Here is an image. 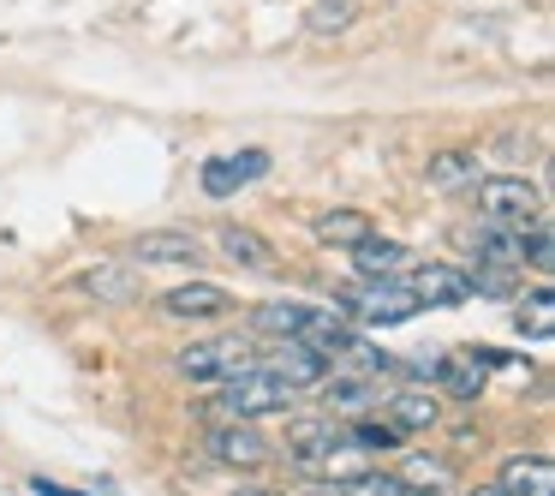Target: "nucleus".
Here are the masks:
<instances>
[{
  "instance_id": "nucleus-1",
  "label": "nucleus",
  "mask_w": 555,
  "mask_h": 496,
  "mask_svg": "<svg viewBox=\"0 0 555 496\" xmlns=\"http://www.w3.org/2000/svg\"><path fill=\"white\" fill-rule=\"evenodd\" d=\"M251 329H263V335H275V341H305V347L323 353V359H335V353L359 335V329H352L340 311H328V305H305V300H269V305H257Z\"/></svg>"
},
{
  "instance_id": "nucleus-2",
  "label": "nucleus",
  "mask_w": 555,
  "mask_h": 496,
  "mask_svg": "<svg viewBox=\"0 0 555 496\" xmlns=\"http://www.w3.org/2000/svg\"><path fill=\"white\" fill-rule=\"evenodd\" d=\"M216 412L221 419H281V412H293V389L281 383V377H269L263 365H251V371L228 377V383L216 389Z\"/></svg>"
},
{
  "instance_id": "nucleus-3",
  "label": "nucleus",
  "mask_w": 555,
  "mask_h": 496,
  "mask_svg": "<svg viewBox=\"0 0 555 496\" xmlns=\"http://www.w3.org/2000/svg\"><path fill=\"white\" fill-rule=\"evenodd\" d=\"M335 311L347 317V323H364V329H395V323H406V317H418L424 305L412 300L406 281H352V288H340Z\"/></svg>"
},
{
  "instance_id": "nucleus-4",
  "label": "nucleus",
  "mask_w": 555,
  "mask_h": 496,
  "mask_svg": "<svg viewBox=\"0 0 555 496\" xmlns=\"http://www.w3.org/2000/svg\"><path fill=\"white\" fill-rule=\"evenodd\" d=\"M472 198H478L483 228H526V221L543 216V198L526 174H478V180H472Z\"/></svg>"
},
{
  "instance_id": "nucleus-5",
  "label": "nucleus",
  "mask_w": 555,
  "mask_h": 496,
  "mask_svg": "<svg viewBox=\"0 0 555 496\" xmlns=\"http://www.w3.org/2000/svg\"><path fill=\"white\" fill-rule=\"evenodd\" d=\"M251 365H257V347H251V341H240V335H209V341H192V347L173 359V371H180L185 383H197V389H221L228 377L251 371Z\"/></svg>"
},
{
  "instance_id": "nucleus-6",
  "label": "nucleus",
  "mask_w": 555,
  "mask_h": 496,
  "mask_svg": "<svg viewBox=\"0 0 555 496\" xmlns=\"http://www.w3.org/2000/svg\"><path fill=\"white\" fill-rule=\"evenodd\" d=\"M204 443H209V455H216L221 467H233V472H263L269 460H275V448H269L251 424H240V419H221Z\"/></svg>"
},
{
  "instance_id": "nucleus-7",
  "label": "nucleus",
  "mask_w": 555,
  "mask_h": 496,
  "mask_svg": "<svg viewBox=\"0 0 555 496\" xmlns=\"http://www.w3.org/2000/svg\"><path fill=\"white\" fill-rule=\"evenodd\" d=\"M269 174V156L263 150H233V156H209L204 174H197V186H204V198H240L251 180H263Z\"/></svg>"
},
{
  "instance_id": "nucleus-8",
  "label": "nucleus",
  "mask_w": 555,
  "mask_h": 496,
  "mask_svg": "<svg viewBox=\"0 0 555 496\" xmlns=\"http://www.w3.org/2000/svg\"><path fill=\"white\" fill-rule=\"evenodd\" d=\"M317 389H323V412H328V419H364L371 407H383V377L328 371Z\"/></svg>"
},
{
  "instance_id": "nucleus-9",
  "label": "nucleus",
  "mask_w": 555,
  "mask_h": 496,
  "mask_svg": "<svg viewBox=\"0 0 555 496\" xmlns=\"http://www.w3.org/2000/svg\"><path fill=\"white\" fill-rule=\"evenodd\" d=\"M233 293L221 288V281H180V288L162 293V311L180 317V323H204V317H228L233 311Z\"/></svg>"
},
{
  "instance_id": "nucleus-10",
  "label": "nucleus",
  "mask_w": 555,
  "mask_h": 496,
  "mask_svg": "<svg viewBox=\"0 0 555 496\" xmlns=\"http://www.w3.org/2000/svg\"><path fill=\"white\" fill-rule=\"evenodd\" d=\"M257 365H263L269 377H281L287 389H317L328 377V359H323V353H311L305 341H275L269 353H257Z\"/></svg>"
},
{
  "instance_id": "nucleus-11",
  "label": "nucleus",
  "mask_w": 555,
  "mask_h": 496,
  "mask_svg": "<svg viewBox=\"0 0 555 496\" xmlns=\"http://www.w3.org/2000/svg\"><path fill=\"white\" fill-rule=\"evenodd\" d=\"M400 281L412 288L418 305H466L472 300V276L454 269V264H418V269H406Z\"/></svg>"
},
{
  "instance_id": "nucleus-12",
  "label": "nucleus",
  "mask_w": 555,
  "mask_h": 496,
  "mask_svg": "<svg viewBox=\"0 0 555 496\" xmlns=\"http://www.w3.org/2000/svg\"><path fill=\"white\" fill-rule=\"evenodd\" d=\"M132 257L138 264H173V269H197L204 264V245H197V233L185 228H150L132 240Z\"/></svg>"
},
{
  "instance_id": "nucleus-13",
  "label": "nucleus",
  "mask_w": 555,
  "mask_h": 496,
  "mask_svg": "<svg viewBox=\"0 0 555 496\" xmlns=\"http://www.w3.org/2000/svg\"><path fill=\"white\" fill-rule=\"evenodd\" d=\"M352 269H359V281H400L412 269V252L400 240H388V233H371V240L352 245Z\"/></svg>"
},
{
  "instance_id": "nucleus-14",
  "label": "nucleus",
  "mask_w": 555,
  "mask_h": 496,
  "mask_svg": "<svg viewBox=\"0 0 555 496\" xmlns=\"http://www.w3.org/2000/svg\"><path fill=\"white\" fill-rule=\"evenodd\" d=\"M483 371H490V365H483V353L472 347V353H442V359L430 365V377H436V389H442V395H454V400H478L483 389Z\"/></svg>"
},
{
  "instance_id": "nucleus-15",
  "label": "nucleus",
  "mask_w": 555,
  "mask_h": 496,
  "mask_svg": "<svg viewBox=\"0 0 555 496\" xmlns=\"http://www.w3.org/2000/svg\"><path fill=\"white\" fill-rule=\"evenodd\" d=\"M383 419L400 424L406 436H424V431H436V424H442V400H436L430 389H395V395H388V407H383Z\"/></svg>"
},
{
  "instance_id": "nucleus-16",
  "label": "nucleus",
  "mask_w": 555,
  "mask_h": 496,
  "mask_svg": "<svg viewBox=\"0 0 555 496\" xmlns=\"http://www.w3.org/2000/svg\"><path fill=\"white\" fill-rule=\"evenodd\" d=\"M216 240H221V257H228V264H240V269H257V276L281 269V252H275V245H269L257 228H240V221H228Z\"/></svg>"
},
{
  "instance_id": "nucleus-17",
  "label": "nucleus",
  "mask_w": 555,
  "mask_h": 496,
  "mask_svg": "<svg viewBox=\"0 0 555 496\" xmlns=\"http://www.w3.org/2000/svg\"><path fill=\"white\" fill-rule=\"evenodd\" d=\"M495 484L507 496H555V467H550V455H507Z\"/></svg>"
},
{
  "instance_id": "nucleus-18",
  "label": "nucleus",
  "mask_w": 555,
  "mask_h": 496,
  "mask_svg": "<svg viewBox=\"0 0 555 496\" xmlns=\"http://www.w3.org/2000/svg\"><path fill=\"white\" fill-rule=\"evenodd\" d=\"M340 436H347V424L328 419V412H323V419H293V424H287V455H293V467L317 460L323 448H335Z\"/></svg>"
},
{
  "instance_id": "nucleus-19",
  "label": "nucleus",
  "mask_w": 555,
  "mask_h": 496,
  "mask_svg": "<svg viewBox=\"0 0 555 496\" xmlns=\"http://www.w3.org/2000/svg\"><path fill=\"white\" fill-rule=\"evenodd\" d=\"M424 174H430V186H436V192H466V186L472 180H478V150H466V144H454V150H436V156H430V168H424Z\"/></svg>"
},
{
  "instance_id": "nucleus-20",
  "label": "nucleus",
  "mask_w": 555,
  "mask_h": 496,
  "mask_svg": "<svg viewBox=\"0 0 555 496\" xmlns=\"http://www.w3.org/2000/svg\"><path fill=\"white\" fill-rule=\"evenodd\" d=\"M364 467H371V455H364V448H352L347 436H340L335 448H323V455H317V460H305L299 472H311L317 484H347V479H359Z\"/></svg>"
},
{
  "instance_id": "nucleus-21",
  "label": "nucleus",
  "mask_w": 555,
  "mask_h": 496,
  "mask_svg": "<svg viewBox=\"0 0 555 496\" xmlns=\"http://www.w3.org/2000/svg\"><path fill=\"white\" fill-rule=\"evenodd\" d=\"M371 216L364 209H323L317 216V245H340V252H352L359 240H371Z\"/></svg>"
},
{
  "instance_id": "nucleus-22",
  "label": "nucleus",
  "mask_w": 555,
  "mask_h": 496,
  "mask_svg": "<svg viewBox=\"0 0 555 496\" xmlns=\"http://www.w3.org/2000/svg\"><path fill=\"white\" fill-rule=\"evenodd\" d=\"M395 479L406 484V491H418V496H442L448 484H454V467H448V460H436V455H406Z\"/></svg>"
},
{
  "instance_id": "nucleus-23",
  "label": "nucleus",
  "mask_w": 555,
  "mask_h": 496,
  "mask_svg": "<svg viewBox=\"0 0 555 496\" xmlns=\"http://www.w3.org/2000/svg\"><path fill=\"white\" fill-rule=\"evenodd\" d=\"M514 329L531 341H550L555 335V288H531L526 300L514 305Z\"/></svg>"
},
{
  "instance_id": "nucleus-24",
  "label": "nucleus",
  "mask_w": 555,
  "mask_h": 496,
  "mask_svg": "<svg viewBox=\"0 0 555 496\" xmlns=\"http://www.w3.org/2000/svg\"><path fill=\"white\" fill-rule=\"evenodd\" d=\"M347 443H352V448H364V455H400V448H406V431H400V424H388V419H371V412H364V419H352V424H347Z\"/></svg>"
},
{
  "instance_id": "nucleus-25",
  "label": "nucleus",
  "mask_w": 555,
  "mask_h": 496,
  "mask_svg": "<svg viewBox=\"0 0 555 496\" xmlns=\"http://www.w3.org/2000/svg\"><path fill=\"white\" fill-rule=\"evenodd\" d=\"M78 293H90V300H108V305H120V300H132L138 293V276L126 264H96L90 276H78Z\"/></svg>"
},
{
  "instance_id": "nucleus-26",
  "label": "nucleus",
  "mask_w": 555,
  "mask_h": 496,
  "mask_svg": "<svg viewBox=\"0 0 555 496\" xmlns=\"http://www.w3.org/2000/svg\"><path fill=\"white\" fill-rule=\"evenodd\" d=\"M514 245H519V269H538V276H550L555 269V233H550V221H526V228H514Z\"/></svg>"
},
{
  "instance_id": "nucleus-27",
  "label": "nucleus",
  "mask_w": 555,
  "mask_h": 496,
  "mask_svg": "<svg viewBox=\"0 0 555 496\" xmlns=\"http://www.w3.org/2000/svg\"><path fill=\"white\" fill-rule=\"evenodd\" d=\"M352 18H359V0H311V7H305V30H311V37H335Z\"/></svg>"
},
{
  "instance_id": "nucleus-28",
  "label": "nucleus",
  "mask_w": 555,
  "mask_h": 496,
  "mask_svg": "<svg viewBox=\"0 0 555 496\" xmlns=\"http://www.w3.org/2000/svg\"><path fill=\"white\" fill-rule=\"evenodd\" d=\"M478 264H502V269H519V245H514V228H483V240H478Z\"/></svg>"
},
{
  "instance_id": "nucleus-29",
  "label": "nucleus",
  "mask_w": 555,
  "mask_h": 496,
  "mask_svg": "<svg viewBox=\"0 0 555 496\" xmlns=\"http://www.w3.org/2000/svg\"><path fill=\"white\" fill-rule=\"evenodd\" d=\"M472 496H507V491H502V484L490 479V484H478V491H472Z\"/></svg>"
},
{
  "instance_id": "nucleus-30",
  "label": "nucleus",
  "mask_w": 555,
  "mask_h": 496,
  "mask_svg": "<svg viewBox=\"0 0 555 496\" xmlns=\"http://www.w3.org/2000/svg\"><path fill=\"white\" fill-rule=\"evenodd\" d=\"M240 496H281V491H257V484H251V491H240Z\"/></svg>"
}]
</instances>
